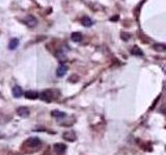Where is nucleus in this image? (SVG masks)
I'll return each mask as SVG.
<instances>
[{"instance_id":"nucleus-1","label":"nucleus","mask_w":166,"mask_h":155,"mask_svg":"<svg viewBox=\"0 0 166 155\" xmlns=\"http://www.w3.org/2000/svg\"><path fill=\"white\" fill-rule=\"evenodd\" d=\"M41 144H42V142H41V140L39 138H29L23 143L22 149L27 152L34 151V150H37V149H39Z\"/></svg>"},{"instance_id":"nucleus-2","label":"nucleus","mask_w":166,"mask_h":155,"mask_svg":"<svg viewBox=\"0 0 166 155\" xmlns=\"http://www.w3.org/2000/svg\"><path fill=\"white\" fill-rule=\"evenodd\" d=\"M23 22H24V24H25L27 27H29V28H33V27L37 26V19H35L33 16H31V15L26 16V17L24 18Z\"/></svg>"},{"instance_id":"nucleus-3","label":"nucleus","mask_w":166,"mask_h":155,"mask_svg":"<svg viewBox=\"0 0 166 155\" xmlns=\"http://www.w3.org/2000/svg\"><path fill=\"white\" fill-rule=\"evenodd\" d=\"M53 149H54V151H55V153H56V154L61 155V154H64V152H66V150H67V146L64 145V144L57 143V144H55V145H54Z\"/></svg>"},{"instance_id":"nucleus-4","label":"nucleus","mask_w":166,"mask_h":155,"mask_svg":"<svg viewBox=\"0 0 166 155\" xmlns=\"http://www.w3.org/2000/svg\"><path fill=\"white\" fill-rule=\"evenodd\" d=\"M41 97H42V99L45 100V101H51V100L53 99V92H52V90L48 89V90H45L44 92H42Z\"/></svg>"},{"instance_id":"nucleus-5","label":"nucleus","mask_w":166,"mask_h":155,"mask_svg":"<svg viewBox=\"0 0 166 155\" xmlns=\"http://www.w3.org/2000/svg\"><path fill=\"white\" fill-rule=\"evenodd\" d=\"M62 138H64V140L69 141V142H74L76 140V134L73 130H68V131H66L62 135Z\"/></svg>"},{"instance_id":"nucleus-6","label":"nucleus","mask_w":166,"mask_h":155,"mask_svg":"<svg viewBox=\"0 0 166 155\" xmlns=\"http://www.w3.org/2000/svg\"><path fill=\"white\" fill-rule=\"evenodd\" d=\"M67 72H68V65H66V64H60L58 66V68H57V70H56V76L57 77H64V75L67 73Z\"/></svg>"},{"instance_id":"nucleus-7","label":"nucleus","mask_w":166,"mask_h":155,"mask_svg":"<svg viewBox=\"0 0 166 155\" xmlns=\"http://www.w3.org/2000/svg\"><path fill=\"white\" fill-rule=\"evenodd\" d=\"M17 114L20 117H28L29 116V110L26 107H20L17 109Z\"/></svg>"},{"instance_id":"nucleus-8","label":"nucleus","mask_w":166,"mask_h":155,"mask_svg":"<svg viewBox=\"0 0 166 155\" xmlns=\"http://www.w3.org/2000/svg\"><path fill=\"white\" fill-rule=\"evenodd\" d=\"M71 39L73 40V42H81V40L83 39V35L81 32H73L72 34H71Z\"/></svg>"},{"instance_id":"nucleus-9","label":"nucleus","mask_w":166,"mask_h":155,"mask_svg":"<svg viewBox=\"0 0 166 155\" xmlns=\"http://www.w3.org/2000/svg\"><path fill=\"white\" fill-rule=\"evenodd\" d=\"M19 43H20L19 39H17V37H14V39H10V42H9V49L10 50H15V49H17Z\"/></svg>"},{"instance_id":"nucleus-10","label":"nucleus","mask_w":166,"mask_h":155,"mask_svg":"<svg viewBox=\"0 0 166 155\" xmlns=\"http://www.w3.org/2000/svg\"><path fill=\"white\" fill-rule=\"evenodd\" d=\"M24 96L28 99H37V97H39V94H37V92H35V91L29 90V91H26L25 93H24Z\"/></svg>"},{"instance_id":"nucleus-11","label":"nucleus","mask_w":166,"mask_h":155,"mask_svg":"<svg viewBox=\"0 0 166 155\" xmlns=\"http://www.w3.org/2000/svg\"><path fill=\"white\" fill-rule=\"evenodd\" d=\"M12 92H13L14 97H20L23 95V91H22V89H21L20 86H15L13 88Z\"/></svg>"},{"instance_id":"nucleus-12","label":"nucleus","mask_w":166,"mask_h":155,"mask_svg":"<svg viewBox=\"0 0 166 155\" xmlns=\"http://www.w3.org/2000/svg\"><path fill=\"white\" fill-rule=\"evenodd\" d=\"M81 23H82V25H83L84 27H91V26H92L94 22H92V20H91V18L83 17L82 19H81Z\"/></svg>"},{"instance_id":"nucleus-13","label":"nucleus","mask_w":166,"mask_h":155,"mask_svg":"<svg viewBox=\"0 0 166 155\" xmlns=\"http://www.w3.org/2000/svg\"><path fill=\"white\" fill-rule=\"evenodd\" d=\"M51 115L53 117H55V118H64V117H66V114L64 112H60V111H57V110H54L51 112Z\"/></svg>"},{"instance_id":"nucleus-14","label":"nucleus","mask_w":166,"mask_h":155,"mask_svg":"<svg viewBox=\"0 0 166 155\" xmlns=\"http://www.w3.org/2000/svg\"><path fill=\"white\" fill-rule=\"evenodd\" d=\"M132 54H133V55H135V56H142L143 52L140 50V48L134 47V48H133V50H132Z\"/></svg>"},{"instance_id":"nucleus-15","label":"nucleus","mask_w":166,"mask_h":155,"mask_svg":"<svg viewBox=\"0 0 166 155\" xmlns=\"http://www.w3.org/2000/svg\"><path fill=\"white\" fill-rule=\"evenodd\" d=\"M121 37H122V39H124V40H128L131 37V35H130L129 33H126V32H122L121 33Z\"/></svg>"}]
</instances>
